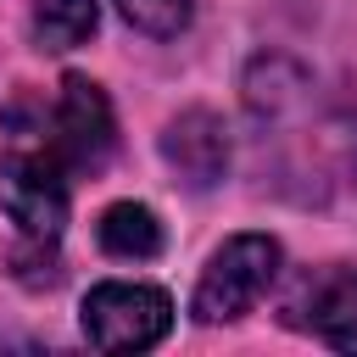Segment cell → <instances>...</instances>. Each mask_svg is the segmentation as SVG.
Returning <instances> with one entry per match:
<instances>
[{"label": "cell", "mask_w": 357, "mask_h": 357, "mask_svg": "<svg viewBox=\"0 0 357 357\" xmlns=\"http://www.w3.org/2000/svg\"><path fill=\"white\" fill-rule=\"evenodd\" d=\"M117 11L151 39H178L190 28V0H117Z\"/></svg>", "instance_id": "9"}, {"label": "cell", "mask_w": 357, "mask_h": 357, "mask_svg": "<svg viewBox=\"0 0 357 357\" xmlns=\"http://www.w3.org/2000/svg\"><path fill=\"white\" fill-rule=\"evenodd\" d=\"M33 39L39 50H73L100 28V6L95 0H33Z\"/></svg>", "instance_id": "8"}, {"label": "cell", "mask_w": 357, "mask_h": 357, "mask_svg": "<svg viewBox=\"0 0 357 357\" xmlns=\"http://www.w3.org/2000/svg\"><path fill=\"white\" fill-rule=\"evenodd\" d=\"M284 324L307 329L312 340L335 346V351H357V268L335 262V268H312L296 296L284 301Z\"/></svg>", "instance_id": "5"}, {"label": "cell", "mask_w": 357, "mask_h": 357, "mask_svg": "<svg viewBox=\"0 0 357 357\" xmlns=\"http://www.w3.org/2000/svg\"><path fill=\"white\" fill-rule=\"evenodd\" d=\"M162 162L178 173L184 190H212L223 178V167H229V128H223V117L206 112V106L178 112L167 123V134H162Z\"/></svg>", "instance_id": "6"}, {"label": "cell", "mask_w": 357, "mask_h": 357, "mask_svg": "<svg viewBox=\"0 0 357 357\" xmlns=\"http://www.w3.org/2000/svg\"><path fill=\"white\" fill-rule=\"evenodd\" d=\"M67 195H73V173L50 151H39L33 139H11L6 134V145H0V206L33 245H56L61 240Z\"/></svg>", "instance_id": "2"}, {"label": "cell", "mask_w": 357, "mask_h": 357, "mask_svg": "<svg viewBox=\"0 0 357 357\" xmlns=\"http://www.w3.org/2000/svg\"><path fill=\"white\" fill-rule=\"evenodd\" d=\"M173 329V301L156 284L106 279L84 296V335L100 351H145Z\"/></svg>", "instance_id": "4"}, {"label": "cell", "mask_w": 357, "mask_h": 357, "mask_svg": "<svg viewBox=\"0 0 357 357\" xmlns=\"http://www.w3.org/2000/svg\"><path fill=\"white\" fill-rule=\"evenodd\" d=\"M95 240H100L106 257H134V262H145V257L162 251V223H156L151 206H139V201H117V206L100 212Z\"/></svg>", "instance_id": "7"}, {"label": "cell", "mask_w": 357, "mask_h": 357, "mask_svg": "<svg viewBox=\"0 0 357 357\" xmlns=\"http://www.w3.org/2000/svg\"><path fill=\"white\" fill-rule=\"evenodd\" d=\"M279 273V240L273 234H234L212 251V262L201 268L195 284V324H234L240 312H251L262 301V290Z\"/></svg>", "instance_id": "3"}, {"label": "cell", "mask_w": 357, "mask_h": 357, "mask_svg": "<svg viewBox=\"0 0 357 357\" xmlns=\"http://www.w3.org/2000/svg\"><path fill=\"white\" fill-rule=\"evenodd\" d=\"M0 128H6L11 139H33L39 151H50L67 173H95V167L112 156V145H117L112 100H106V89H100L95 78H84V73H67L50 95L22 89V95L6 106Z\"/></svg>", "instance_id": "1"}]
</instances>
